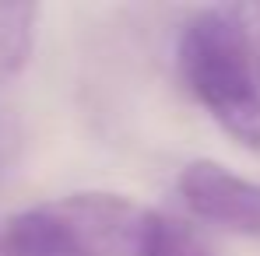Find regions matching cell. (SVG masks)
Masks as SVG:
<instances>
[{
    "instance_id": "cell-1",
    "label": "cell",
    "mask_w": 260,
    "mask_h": 256,
    "mask_svg": "<svg viewBox=\"0 0 260 256\" xmlns=\"http://www.w3.org/2000/svg\"><path fill=\"white\" fill-rule=\"evenodd\" d=\"M179 74L190 95L243 148L260 151V39L239 7H208L183 25Z\"/></svg>"
},
{
    "instance_id": "cell-2",
    "label": "cell",
    "mask_w": 260,
    "mask_h": 256,
    "mask_svg": "<svg viewBox=\"0 0 260 256\" xmlns=\"http://www.w3.org/2000/svg\"><path fill=\"white\" fill-rule=\"evenodd\" d=\"M155 211L113 193H71L0 225V256H144Z\"/></svg>"
},
{
    "instance_id": "cell-3",
    "label": "cell",
    "mask_w": 260,
    "mask_h": 256,
    "mask_svg": "<svg viewBox=\"0 0 260 256\" xmlns=\"http://www.w3.org/2000/svg\"><path fill=\"white\" fill-rule=\"evenodd\" d=\"M179 197L197 217L236 235L260 239V182L253 179L201 158L179 172Z\"/></svg>"
},
{
    "instance_id": "cell-4",
    "label": "cell",
    "mask_w": 260,
    "mask_h": 256,
    "mask_svg": "<svg viewBox=\"0 0 260 256\" xmlns=\"http://www.w3.org/2000/svg\"><path fill=\"white\" fill-rule=\"evenodd\" d=\"M36 21H39L36 4L0 0V85L18 78L25 70V63L32 60Z\"/></svg>"
},
{
    "instance_id": "cell-5",
    "label": "cell",
    "mask_w": 260,
    "mask_h": 256,
    "mask_svg": "<svg viewBox=\"0 0 260 256\" xmlns=\"http://www.w3.org/2000/svg\"><path fill=\"white\" fill-rule=\"evenodd\" d=\"M144 256H215V253H211L186 225H179L173 217H162V214H158Z\"/></svg>"
},
{
    "instance_id": "cell-6",
    "label": "cell",
    "mask_w": 260,
    "mask_h": 256,
    "mask_svg": "<svg viewBox=\"0 0 260 256\" xmlns=\"http://www.w3.org/2000/svg\"><path fill=\"white\" fill-rule=\"evenodd\" d=\"M21 140H25V130L14 109H0V186L7 182V175L18 165V155H21Z\"/></svg>"
}]
</instances>
